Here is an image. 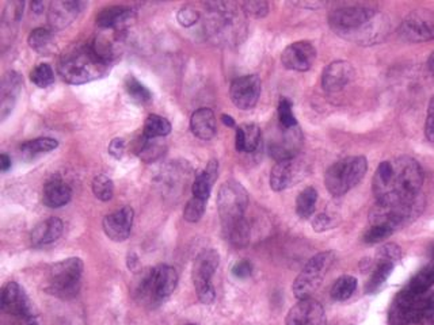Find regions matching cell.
Here are the masks:
<instances>
[{"mask_svg": "<svg viewBox=\"0 0 434 325\" xmlns=\"http://www.w3.org/2000/svg\"><path fill=\"white\" fill-rule=\"evenodd\" d=\"M423 171L420 162L410 156L380 162L373 176L376 201L408 198L420 194Z\"/></svg>", "mask_w": 434, "mask_h": 325, "instance_id": "6da1fadb", "label": "cell"}, {"mask_svg": "<svg viewBox=\"0 0 434 325\" xmlns=\"http://www.w3.org/2000/svg\"><path fill=\"white\" fill-rule=\"evenodd\" d=\"M330 26L346 38L360 43H376L388 34V21L384 15L366 6H345L329 15Z\"/></svg>", "mask_w": 434, "mask_h": 325, "instance_id": "7a4b0ae2", "label": "cell"}, {"mask_svg": "<svg viewBox=\"0 0 434 325\" xmlns=\"http://www.w3.org/2000/svg\"><path fill=\"white\" fill-rule=\"evenodd\" d=\"M110 69V63L102 58L93 45L71 49L58 61L60 76L70 84H84L98 81Z\"/></svg>", "mask_w": 434, "mask_h": 325, "instance_id": "3957f363", "label": "cell"}, {"mask_svg": "<svg viewBox=\"0 0 434 325\" xmlns=\"http://www.w3.org/2000/svg\"><path fill=\"white\" fill-rule=\"evenodd\" d=\"M425 207V200L418 194L408 198L376 201L369 212V222L386 227L393 232L420 217Z\"/></svg>", "mask_w": 434, "mask_h": 325, "instance_id": "277c9868", "label": "cell"}, {"mask_svg": "<svg viewBox=\"0 0 434 325\" xmlns=\"http://www.w3.org/2000/svg\"><path fill=\"white\" fill-rule=\"evenodd\" d=\"M83 275V262L79 257H70L55 263L48 272L45 290L61 299L76 297Z\"/></svg>", "mask_w": 434, "mask_h": 325, "instance_id": "5b68a950", "label": "cell"}, {"mask_svg": "<svg viewBox=\"0 0 434 325\" xmlns=\"http://www.w3.org/2000/svg\"><path fill=\"white\" fill-rule=\"evenodd\" d=\"M366 170L368 162L364 156H349L338 160L326 172V187L331 195L342 197L363 180Z\"/></svg>", "mask_w": 434, "mask_h": 325, "instance_id": "8992f818", "label": "cell"}, {"mask_svg": "<svg viewBox=\"0 0 434 325\" xmlns=\"http://www.w3.org/2000/svg\"><path fill=\"white\" fill-rule=\"evenodd\" d=\"M178 284V274L167 264H160L153 270L145 271L138 286V294L147 304H160L167 299Z\"/></svg>", "mask_w": 434, "mask_h": 325, "instance_id": "52a82bcc", "label": "cell"}, {"mask_svg": "<svg viewBox=\"0 0 434 325\" xmlns=\"http://www.w3.org/2000/svg\"><path fill=\"white\" fill-rule=\"evenodd\" d=\"M249 206V194L246 189L235 180H228L219 190L217 209L223 229L244 220Z\"/></svg>", "mask_w": 434, "mask_h": 325, "instance_id": "ba28073f", "label": "cell"}, {"mask_svg": "<svg viewBox=\"0 0 434 325\" xmlns=\"http://www.w3.org/2000/svg\"><path fill=\"white\" fill-rule=\"evenodd\" d=\"M334 262L333 252H321L311 257L304 269L297 275L294 282V297L307 299L319 289L323 279Z\"/></svg>", "mask_w": 434, "mask_h": 325, "instance_id": "9c48e42d", "label": "cell"}, {"mask_svg": "<svg viewBox=\"0 0 434 325\" xmlns=\"http://www.w3.org/2000/svg\"><path fill=\"white\" fill-rule=\"evenodd\" d=\"M219 263H220V257L217 251L210 248L200 252L193 264L192 279L196 287L197 297L205 305H210L216 298L212 278L219 267Z\"/></svg>", "mask_w": 434, "mask_h": 325, "instance_id": "30bf717a", "label": "cell"}, {"mask_svg": "<svg viewBox=\"0 0 434 325\" xmlns=\"http://www.w3.org/2000/svg\"><path fill=\"white\" fill-rule=\"evenodd\" d=\"M210 16L208 21L210 34L219 40L235 37L240 31L242 19L239 16L238 6L227 1H215L207 4Z\"/></svg>", "mask_w": 434, "mask_h": 325, "instance_id": "8fae6325", "label": "cell"}, {"mask_svg": "<svg viewBox=\"0 0 434 325\" xmlns=\"http://www.w3.org/2000/svg\"><path fill=\"white\" fill-rule=\"evenodd\" d=\"M399 33L408 42L434 40V11L426 9L414 10L403 19Z\"/></svg>", "mask_w": 434, "mask_h": 325, "instance_id": "7c38bea8", "label": "cell"}, {"mask_svg": "<svg viewBox=\"0 0 434 325\" xmlns=\"http://www.w3.org/2000/svg\"><path fill=\"white\" fill-rule=\"evenodd\" d=\"M262 83L257 75L240 76L231 83L229 98L240 110H252L259 100Z\"/></svg>", "mask_w": 434, "mask_h": 325, "instance_id": "4fadbf2b", "label": "cell"}, {"mask_svg": "<svg viewBox=\"0 0 434 325\" xmlns=\"http://www.w3.org/2000/svg\"><path fill=\"white\" fill-rule=\"evenodd\" d=\"M316 60V49L309 41H297L285 48L281 56L282 66L296 72H306Z\"/></svg>", "mask_w": 434, "mask_h": 325, "instance_id": "5bb4252c", "label": "cell"}, {"mask_svg": "<svg viewBox=\"0 0 434 325\" xmlns=\"http://www.w3.org/2000/svg\"><path fill=\"white\" fill-rule=\"evenodd\" d=\"M327 319L322 305L312 299H300L286 314L285 325H326Z\"/></svg>", "mask_w": 434, "mask_h": 325, "instance_id": "9a60e30c", "label": "cell"}, {"mask_svg": "<svg viewBox=\"0 0 434 325\" xmlns=\"http://www.w3.org/2000/svg\"><path fill=\"white\" fill-rule=\"evenodd\" d=\"M1 309L18 317L21 321L33 317L26 293L16 282H9L1 290Z\"/></svg>", "mask_w": 434, "mask_h": 325, "instance_id": "2e32d148", "label": "cell"}, {"mask_svg": "<svg viewBox=\"0 0 434 325\" xmlns=\"http://www.w3.org/2000/svg\"><path fill=\"white\" fill-rule=\"evenodd\" d=\"M133 225V210L124 206L103 218L102 228L105 234L113 242H125Z\"/></svg>", "mask_w": 434, "mask_h": 325, "instance_id": "e0dca14e", "label": "cell"}, {"mask_svg": "<svg viewBox=\"0 0 434 325\" xmlns=\"http://www.w3.org/2000/svg\"><path fill=\"white\" fill-rule=\"evenodd\" d=\"M84 6L86 3L83 1H75V0L52 1L48 10V22L53 29L63 30L72 25V22L78 18V15L82 13Z\"/></svg>", "mask_w": 434, "mask_h": 325, "instance_id": "ac0fdd59", "label": "cell"}, {"mask_svg": "<svg viewBox=\"0 0 434 325\" xmlns=\"http://www.w3.org/2000/svg\"><path fill=\"white\" fill-rule=\"evenodd\" d=\"M354 79V68L351 63L338 60L330 63L322 73V87L327 93H338L343 90Z\"/></svg>", "mask_w": 434, "mask_h": 325, "instance_id": "d6986e66", "label": "cell"}, {"mask_svg": "<svg viewBox=\"0 0 434 325\" xmlns=\"http://www.w3.org/2000/svg\"><path fill=\"white\" fill-rule=\"evenodd\" d=\"M24 81L15 71L7 72L0 84V120L4 121L14 110L18 96L21 94Z\"/></svg>", "mask_w": 434, "mask_h": 325, "instance_id": "ffe728a7", "label": "cell"}, {"mask_svg": "<svg viewBox=\"0 0 434 325\" xmlns=\"http://www.w3.org/2000/svg\"><path fill=\"white\" fill-rule=\"evenodd\" d=\"M301 179V165L294 159L281 160L274 164L270 172V187L273 191H284Z\"/></svg>", "mask_w": 434, "mask_h": 325, "instance_id": "44dd1931", "label": "cell"}, {"mask_svg": "<svg viewBox=\"0 0 434 325\" xmlns=\"http://www.w3.org/2000/svg\"><path fill=\"white\" fill-rule=\"evenodd\" d=\"M282 129H284V133L280 140H274L269 145L270 156L277 162L294 159V156L297 155L300 145H301V133L299 132L297 126L291 128V129H285V128H282Z\"/></svg>", "mask_w": 434, "mask_h": 325, "instance_id": "7402d4cb", "label": "cell"}, {"mask_svg": "<svg viewBox=\"0 0 434 325\" xmlns=\"http://www.w3.org/2000/svg\"><path fill=\"white\" fill-rule=\"evenodd\" d=\"M64 230V224L60 218L51 217L36 225L30 234V240L34 247H42L46 244L53 243L60 239Z\"/></svg>", "mask_w": 434, "mask_h": 325, "instance_id": "603a6c76", "label": "cell"}, {"mask_svg": "<svg viewBox=\"0 0 434 325\" xmlns=\"http://www.w3.org/2000/svg\"><path fill=\"white\" fill-rule=\"evenodd\" d=\"M190 129L197 138L205 141L212 140L217 132L213 111L208 108H198L190 118Z\"/></svg>", "mask_w": 434, "mask_h": 325, "instance_id": "cb8c5ba5", "label": "cell"}, {"mask_svg": "<svg viewBox=\"0 0 434 325\" xmlns=\"http://www.w3.org/2000/svg\"><path fill=\"white\" fill-rule=\"evenodd\" d=\"M72 198V190L70 186L60 180V179H52L49 180L42 190V201L52 209H58L66 206Z\"/></svg>", "mask_w": 434, "mask_h": 325, "instance_id": "d4e9b609", "label": "cell"}, {"mask_svg": "<svg viewBox=\"0 0 434 325\" xmlns=\"http://www.w3.org/2000/svg\"><path fill=\"white\" fill-rule=\"evenodd\" d=\"M133 19V11L124 6H110L97 15V25L102 29H124Z\"/></svg>", "mask_w": 434, "mask_h": 325, "instance_id": "484cf974", "label": "cell"}, {"mask_svg": "<svg viewBox=\"0 0 434 325\" xmlns=\"http://www.w3.org/2000/svg\"><path fill=\"white\" fill-rule=\"evenodd\" d=\"M433 286L434 257H432V260L408 281V284L402 289V292L410 296H423L428 294Z\"/></svg>", "mask_w": 434, "mask_h": 325, "instance_id": "4316f807", "label": "cell"}, {"mask_svg": "<svg viewBox=\"0 0 434 325\" xmlns=\"http://www.w3.org/2000/svg\"><path fill=\"white\" fill-rule=\"evenodd\" d=\"M261 129L255 123H243L237 129L235 147L238 152L252 153L261 144Z\"/></svg>", "mask_w": 434, "mask_h": 325, "instance_id": "83f0119b", "label": "cell"}, {"mask_svg": "<svg viewBox=\"0 0 434 325\" xmlns=\"http://www.w3.org/2000/svg\"><path fill=\"white\" fill-rule=\"evenodd\" d=\"M217 171H219V164L216 160H210L208 165L205 167V170L197 174L196 179L193 182V187H192L193 197L208 201L213 183L217 179Z\"/></svg>", "mask_w": 434, "mask_h": 325, "instance_id": "f1b7e54d", "label": "cell"}, {"mask_svg": "<svg viewBox=\"0 0 434 325\" xmlns=\"http://www.w3.org/2000/svg\"><path fill=\"white\" fill-rule=\"evenodd\" d=\"M29 46L36 51L37 53L42 56H49L56 51V42H55V34L52 30L38 27L34 29L28 37Z\"/></svg>", "mask_w": 434, "mask_h": 325, "instance_id": "f546056e", "label": "cell"}, {"mask_svg": "<svg viewBox=\"0 0 434 325\" xmlns=\"http://www.w3.org/2000/svg\"><path fill=\"white\" fill-rule=\"evenodd\" d=\"M393 267L395 264L393 263H388V262H376V267L372 272V275L369 277L368 282L365 284V292L368 294H373V293H378V290L384 286V284L387 282V279L390 278V275L393 274Z\"/></svg>", "mask_w": 434, "mask_h": 325, "instance_id": "4dcf8cb0", "label": "cell"}, {"mask_svg": "<svg viewBox=\"0 0 434 325\" xmlns=\"http://www.w3.org/2000/svg\"><path fill=\"white\" fill-rule=\"evenodd\" d=\"M318 201V191L314 187H306L296 200V213L300 218H309L314 215Z\"/></svg>", "mask_w": 434, "mask_h": 325, "instance_id": "1f68e13d", "label": "cell"}, {"mask_svg": "<svg viewBox=\"0 0 434 325\" xmlns=\"http://www.w3.org/2000/svg\"><path fill=\"white\" fill-rule=\"evenodd\" d=\"M170 132H171V123L160 115L151 114L144 122L143 135H145L147 138H160V137L170 135Z\"/></svg>", "mask_w": 434, "mask_h": 325, "instance_id": "d6a6232c", "label": "cell"}, {"mask_svg": "<svg viewBox=\"0 0 434 325\" xmlns=\"http://www.w3.org/2000/svg\"><path fill=\"white\" fill-rule=\"evenodd\" d=\"M223 232H224L225 239L234 247H238V248L247 245L250 240V225L246 221V218L225 228Z\"/></svg>", "mask_w": 434, "mask_h": 325, "instance_id": "836d02e7", "label": "cell"}, {"mask_svg": "<svg viewBox=\"0 0 434 325\" xmlns=\"http://www.w3.org/2000/svg\"><path fill=\"white\" fill-rule=\"evenodd\" d=\"M57 147H58V143L55 138L40 137V138L29 140L26 143H24L21 145V152H22V155H25L28 158H33V156H37V155H41V153L51 152V150L56 149Z\"/></svg>", "mask_w": 434, "mask_h": 325, "instance_id": "e575fe53", "label": "cell"}, {"mask_svg": "<svg viewBox=\"0 0 434 325\" xmlns=\"http://www.w3.org/2000/svg\"><path fill=\"white\" fill-rule=\"evenodd\" d=\"M356 289H357V279L351 275H343L334 282L330 294L334 301H346L353 296Z\"/></svg>", "mask_w": 434, "mask_h": 325, "instance_id": "d590c367", "label": "cell"}, {"mask_svg": "<svg viewBox=\"0 0 434 325\" xmlns=\"http://www.w3.org/2000/svg\"><path fill=\"white\" fill-rule=\"evenodd\" d=\"M125 90L130 99H133L138 103H147L153 99L151 91L132 75L126 76Z\"/></svg>", "mask_w": 434, "mask_h": 325, "instance_id": "8d00e7d4", "label": "cell"}, {"mask_svg": "<svg viewBox=\"0 0 434 325\" xmlns=\"http://www.w3.org/2000/svg\"><path fill=\"white\" fill-rule=\"evenodd\" d=\"M138 152H139L141 160L151 162H155L156 159H159L163 155V147L157 141V138H147L145 135H143V141H141L140 148Z\"/></svg>", "mask_w": 434, "mask_h": 325, "instance_id": "74e56055", "label": "cell"}, {"mask_svg": "<svg viewBox=\"0 0 434 325\" xmlns=\"http://www.w3.org/2000/svg\"><path fill=\"white\" fill-rule=\"evenodd\" d=\"M91 187H93L94 195L98 198L99 201L108 202L112 200L113 194H114V185H113L110 177L105 175L95 176L93 179Z\"/></svg>", "mask_w": 434, "mask_h": 325, "instance_id": "f35d334b", "label": "cell"}, {"mask_svg": "<svg viewBox=\"0 0 434 325\" xmlns=\"http://www.w3.org/2000/svg\"><path fill=\"white\" fill-rule=\"evenodd\" d=\"M30 81L40 88H46L55 81V72L49 64H38L30 73Z\"/></svg>", "mask_w": 434, "mask_h": 325, "instance_id": "ab89813d", "label": "cell"}, {"mask_svg": "<svg viewBox=\"0 0 434 325\" xmlns=\"http://www.w3.org/2000/svg\"><path fill=\"white\" fill-rule=\"evenodd\" d=\"M207 209V201L193 197L192 200H189L185 209H183V218L187 222H198Z\"/></svg>", "mask_w": 434, "mask_h": 325, "instance_id": "60d3db41", "label": "cell"}, {"mask_svg": "<svg viewBox=\"0 0 434 325\" xmlns=\"http://www.w3.org/2000/svg\"><path fill=\"white\" fill-rule=\"evenodd\" d=\"M277 113H279V121L282 128L291 129V128L297 126V120H296L294 110H292V102L289 99H286V98L281 99Z\"/></svg>", "mask_w": 434, "mask_h": 325, "instance_id": "b9f144b4", "label": "cell"}, {"mask_svg": "<svg viewBox=\"0 0 434 325\" xmlns=\"http://www.w3.org/2000/svg\"><path fill=\"white\" fill-rule=\"evenodd\" d=\"M402 259V249L399 245L396 244L390 243L383 245L380 249H378V255H376V260L378 262H388V263H396Z\"/></svg>", "mask_w": 434, "mask_h": 325, "instance_id": "7bdbcfd3", "label": "cell"}, {"mask_svg": "<svg viewBox=\"0 0 434 325\" xmlns=\"http://www.w3.org/2000/svg\"><path fill=\"white\" fill-rule=\"evenodd\" d=\"M243 11L252 18H264L269 13V4L262 0H250L242 4Z\"/></svg>", "mask_w": 434, "mask_h": 325, "instance_id": "ee69618b", "label": "cell"}, {"mask_svg": "<svg viewBox=\"0 0 434 325\" xmlns=\"http://www.w3.org/2000/svg\"><path fill=\"white\" fill-rule=\"evenodd\" d=\"M177 19L183 27L195 26L200 21V13L193 6H183L177 14Z\"/></svg>", "mask_w": 434, "mask_h": 325, "instance_id": "f6af8a7d", "label": "cell"}, {"mask_svg": "<svg viewBox=\"0 0 434 325\" xmlns=\"http://www.w3.org/2000/svg\"><path fill=\"white\" fill-rule=\"evenodd\" d=\"M393 233V230L390 228L373 225L371 229L366 230V233L364 234V242L368 244L381 243L383 240L388 239Z\"/></svg>", "mask_w": 434, "mask_h": 325, "instance_id": "bcb514c9", "label": "cell"}, {"mask_svg": "<svg viewBox=\"0 0 434 325\" xmlns=\"http://www.w3.org/2000/svg\"><path fill=\"white\" fill-rule=\"evenodd\" d=\"M339 224V218L334 217L329 213L318 215L312 220V227L315 232H326V230L333 229Z\"/></svg>", "mask_w": 434, "mask_h": 325, "instance_id": "7dc6e473", "label": "cell"}, {"mask_svg": "<svg viewBox=\"0 0 434 325\" xmlns=\"http://www.w3.org/2000/svg\"><path fill=\"white\" fill-rule=\"evenodd\" d=\"M425 135L430 143H434V96L430 99L428 108V115L425 122Z\"/></svg>", "mask_w": 434, "mask_h": 325, "instance_id": "c3c4849f", "label": "cell"}, {"mask_svg": "<svg viewBox=\"0 0 434 325\" xmlns=\"http://www.w3.org/2000/svg\"><path fill=\"white\" fill-rule=\"evenodd\" d=\"M232 274L239 278V279H246L249 278L252 274V264L249 260H240L238 262L234 269H232Z\"/></svg>", "mask_w": 434, "mask_h": 325, "instance_id": "681fc988", "label": "cell"}, {"mask_svg": "<svg viewBox=\"0 0 434 325\" xmlns=\"http://www.w3.org/2000/svg\"><path fill=\"white\" fill-rule=\"evenodd\" d=\"M109 153L114 159H121L125 153V140L124 138H114L109 145Z\"/></svg>", "mask_w": 434, "mask_h": 325, "instance_id": "f907efd6", "label": "cell"}, {"mask_svg": "<svg viewBox=\"0 0 434 325\" xmlns=\"http://www.w3.org/2000/svg\"><path fill=\"white\" fill-rule=\"evenodd\" d=\"M128 269L133 272L139 271L140 269V263H139V257H136L135 254H129L128 255Z\"/></svg>", "mask_w": 434, "mask_h": 325, "instance_id": "816d5d0a", "label": "cell"}, {"mask_svg": "<svg viewBox=\"0 0 434 325\" xmlns=\"http://www.w3.org/2000/svg\"><path fill=\"white\" fill-rule=\"evenodd\" d=\"M10 167H11V159L6 153H1V156H0V168H1V171L6 172V171L10 170Z\"/></svg>", "mask_w": 434, "mask_h": 325, "instance_id": "f5cc1de1", "label": "cell"}, {"mask_svg": "<svg viewBox=\"0 0 434 325\" xmlns=\"http://www.w3.org/2000/svg\"><path fill=\"white\" fill-rule=\"evenodd\" d=\"M222 121H223L225 126H228V128H234V126H235V120H234L231 115H228V114H223V115H222Z\"/></svg>", "mask_w": 434, "mask_h": 325, "instance_id": "db71d44e", "label": "cell"}, {"mask_svg": "<svg viewBox=\"0 0 434 325\" xmlns=\"http://www.w3.org/2000/svg\"><path fill=\"white\" fill-rule=\"evenodd\" d=\"M31 9H33V11H36L37 14H41L43 11V9H45V4L42 3V1H34L33 4H31Z\"/></svg>", "mask_w": 434, "mask_h": 325, "instance_id": "11a10c76", "label": "cell"}, {"mask_svg": "<svg viewBox=\"0 0 434 325\" xmlns=\"http://www.w3.org/2000/svg\"><path fill=\"white\" fill-rule=\"evenodd\" d=\"M422 324L425 325H434V311H432L425 320H423V323Z\"/></svg>", "mask_w": 434, "mask_h": 325, "instance_id": "9f6ffc18", "label": "cell"}, {"mask_svg": "<svg viewBox=\"0 0 434 325\" xmlns=\"http://www.w3.org/2000/svg\"><path fill=\"white\" fill-rule=\"evenodd\" d=\"M428 63H429V68H430V69H432V71L434 72V52L433 53L430 54V57H429V61H428Z\"/></svg>", "mask_w": 434, "mask_h": 325, "instance_id": "6f0895ef", "label": "cell"}, {"mask_svg": "<svg viewBox=\"0 0 434 325\" xmlns=\"http://www.w3.org/2000/svg\"><path fill=\"white\" fill-rule=\"evenodd\" d=\"M187 325H197V324H187Z\"/></svg>", "mask_w": 434, "mask_h": 325, "instance_id": "680465c9", "label": "cell"}]
</instances>
